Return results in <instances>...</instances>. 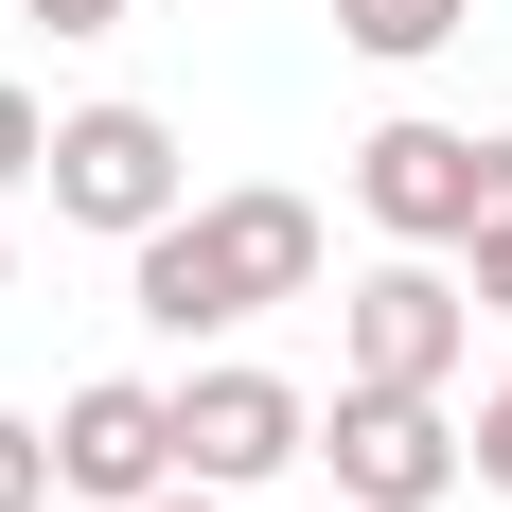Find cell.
<instances>
[{
    "label": "cell",
    "instance_id": "5",
    "mask_svg": "<svg viewBox=\"0 0 512 512\" xmlns=\"http://www.w3.org/2000/svg\"><path fill=\"white\" fill-rule=\"evenodd\" d=\"M354 212L389 230V248H460L477 212H495V142L407 106V124H371V142H354Z\"/></svg>",
    "mask_w": 512,
    "mask_h": 512
},
{
    "label": "cell",
    "instance_id": "6",
    "mask_svg": "<svg viewBox=\"0 0 512 512\" xmlns=\"http://www.w3.org/2000/svg\"><path fill=\"white\" fill-rule=\"evenodd\" d=\"M283 460H318V407H301L265 354H195V371H177V477H230V495H265Z\"/></svg>",
    "mask_w": 512,
    "mask_h": 512
},
{
    "label": "cell",
    "instance_id": "11",
    "mask_svg": "<svg viewBox=\"0 0 512 512\" xmlns=\"http://www.w3.org/2000/svg\"><path fill=\"white\" fill-rule=\"evenodd\" d=\"M460 283H477V318H512V212H477V230H460Z\"/></svg>",
    "mask_w": 512,
    "mask_h": 512
},
{
    "label": "cell",
    "instance_id": "12",
    "mask_svg": "<svg viewBox=\"0 0 512 512\" xmlns=\"http://www.w3.org/2000/svg\"><path fill=\"white\" fill-rule=\"evenodd\" d=\"M460 442H477V495H512V371L477 389V424H460Z\"/></svg>",
    "mask_w": 512,
    "mask_h": 512
},
{
    "label": "cell",
    "instance_id": "9",
    "mask_svg": "<svg viewBox=\"0 0 512 512\" xmlns=\"http://www.w3.org/2000/svg\"><path fill=\"white\" fill-rule=\"evenodd\" d=\"M0 512H53V424L0 407Z\"/></svg>",
    "mask_w": 512,
    "mask_h": 512
},
{
    "label": "cell",
    "instance_id": "14",
    "mask_svg": "<svg viewBox=\"0 0 512 512\" xmlns=\"http://www.w3.org/2000/svg\"><path fill=\"white\" fill-rule=\"evenodd\" d=\"M142 512H248V495H230V477H159Z\"/></svg>",
    "mask_w": 512,
    "mask_h": 512
},
{
    "label": "cell",
    "instance_id": "7",
    "mask_svg": "<svg viewBox=\"0 0 512 512\" xmlns=\"http://www.w3.org/2000/svg\"><path fill=\"white\" fill-rule=\"evenodd\" d=\"M159 477H177V389H142V371H89V389L53 407V495L142 512Z\"/></svg>",
    "mask_w": 512,
    "mask_h": 512
},
{
    "label": "cell",
    "instance_id": "3",
    "mask_svg": "<svg viewBox=\"0 0 512 512\" xmlns=\"http://www.w3.org/2000/svg\"><path fill=\"white\" fill-rule=\"evenodd\" d=\"M36 177H53V230H106V248H142L159 212L195 195L177 124H159V106H124V89H106V106H53V159H36Z\"/></svg>",
    "mask_w": 512,
    "mask_h": 512
},
{
    "label": "cell",
    "instance_id": "1",
    "mask_svg": "<svg viewBox=\"0 0 512 512\" xmlns=\"http://www.w3.org/2000/svg\"><path fill=\"white\" fill-rule=\"evenodd\" d=\"M124 301H142V336H248V318L318 301V195H283V177H248V195H177L124 248Z\"/></svg>",
    "mask_w": 512,
    "mask_h": 512
},
{
    "label": "cell",
    "instance_id": "2",
    "mask_svg": "<svg viewBox=\"0 0 512 512\" xmlns=\"http://www.w3.org/2000/svg\"><path fill=\"white\" fill-rule=\"evenodd\" d=\"M460 354H477L460 248H389V265H354V283H336V371H354V389H442Z\"/></svg>",
    "mask_w": 512,
    "mask_h": 512
},
{
    "label": "cell",
    "instance_id": "15",
    "mask_svg": "<svg viewBox=\"0 0 512 512\" xmlns=\"http://www.w3.org/2000/svg\"><path fill=\"white\" fill-rule=\"evenodd\" d=\"M0 283H18V230H0Z\"/></svg>",
    "mask_w": 512,
    "mask_h": 512
},
{
    "label": "cell",
    "instance_id": "13",
    "mask_svg": "<svg viewBox=\"0 0 512 512\" xmlns=\"http://www.w3.org/2000/svg\"><path fill=\"white\" fill-rule=\"evenodd\" d=\"M0 18H36V36H124L142 0H0Z\"/></svg>",
    "mask_w": 512,
    "mask_h": 512
},
{
    "label": "cell",
    "instance_id": "4",
    "mask_svg": "<svg viewBox=\"0 0 512 512\" xmlns=\"http://www.w3.org/2000/svg\"><path fill=\"white\" fill-rule=\"evenodd\" d=\"M318 460H336V512H442V495L477 477V442L442 424V389H354V371H336Z\"/></svg>",
    "mask_w": 512,
    "mask_h": 512
},
{
    "label": "cell",
    "instance_id": "10",
    "mask_svg": "<svg viewBox=\"0 0 512 512\" xmlns=\"http://www.w3.org/2000/svg\"><path fill=\"white\" fill-rule=\"evenodd\" d=\"M36 159H53V106L18 89V71H0V195H18V177H36Z\"/></svg>",
    "mask_w": 512,
    "mask_h": 512
},
{
    "label": "cell",
    "instance_id": "8",
    "mask_svg": "<svg viewBox=\"0 0 512 512\" xmlns=\"http://www.w3.org/2000/svg\"><path fill=\"white\" fill-rule=\"evenodd\" d=\"M336 36H354L371 71H424V53L460 36V0H336Z\"/></svg>",
    "mask_w": 512,
    "mask_h": 512
}]
</instances>
